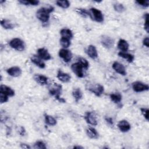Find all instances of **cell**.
Returning a JSON list of instances; mask_svg holds the SVG:
<instances>
[{"instance_id":"cell-1","label":"cell","mask_w":149,"mask_h":149,"mask_svg":"<svg viewBox=\"0 0 149 149\" xmlns=\"http://www.w3.org/2000/svg\"><path fill=\"white\" fill-rule=\"evenodd\" d=\"M54 8L49 6L48 7H42L36 12V17L42 23H47L49 20L50 13L54 11Z\"/></svg>"},{"instance_id":"cell-2","label":"cell","mask_w":149,"mask_h":149,"mask_svg":"<svg viewBox=\"0 0 149 149\" xmlns=\"http://www.w3.org/2000/svg\"><path fill=\"white\" fill-rule=\"evenodd\" d=\"M49 94L55 97V98L60 102L65 103L66 101L60 97L62 93V86L58 83H54L52 85L49 87Z\"/></svg>"},{"instance_id":"cell-3","label":"cell","mask_w":149,"mask_h":149,"mask_svg":"<svg viewBox=\"0 0 149 149\" xmlns=\"http://www.w3.org/2000/svg\"><path fill=\"white\" fill-rule=\"evenodd\" d=\"M9 44L10 47L18 51H23L25 49V44L24 41L19 38H14L12 39Z\"/></svg>"},{"instance_id":"cell-4","label":"cell","mask_w":149,"mask_h":149,"mask_svg":"<svg viewBox=\"0 0 149 149\" xmlns=\"http://www.w3.org/2000/svg\"><path fill=\"white\" fill-rule=\"evenodd\" d=\"M90 13L91 15V19L98 23H102L104 21V16L102 13L99 9L91 8L90 9Z\"/></svg>"},{"instance_id":"cell-5","label":"cell","mask_w":149,"mask_h":149,"mask_svg":"<svg viewBox=\"0 0 149 149\" xmlns=\"http://www.w3.org/2000/svg\"><path fill=\"white\" fill-rule=\"evenodd\" d=\"M84 118L87 123L93 126H96L97 125L96 115L94 112L93 111L86 112Z\"/></svg>"},{"instance_id":"cell-6","label":"cell","mask_w":149,"mask_h":149,"mask_svg":"<svg viewBox=\"0 0 149 149\" xmlns=\"http://www.w3.org/2000/svg\"><path fill=\"white\" fill-rule=\"evenodd\" d=\"M132 88L135 92L140 93L147 91L149 88V87L147 84H146L141 81H136L132 83Z\"/></svg>"},{"instance_id":"cell-7","label":"cell","mask_w":149,"mask_h":149,"mask_svg":"<svg viewBox=\"0 0 149 149\" xmlns=\"http://www.w3.org/2000/svg\"><path fill=\"white\" fill-rule=\"evenodd\" d=\"M71 69L73 71V72L78 77L80 78H81L84 76L83 73V68L82 66L77 62L76 63H73L71 65Z\"/></svg>"},{"instance_id":"cell-8","label":"cell","mask_w":149,"mask_h":149,"mask_svg":"<svg viewBox=\"0 0 149 149\" xmlns=\"http://www.w3.org/2000/svg\"><path fill=\"white\" fill-rule=\"evenodd\" d=\"M59 55L65 62H70L72 58V54L70 51L65 48H62L59 50Z\"/></svg>"},{"instance_id":"cell-9","label":"cell","mask_w":149,"mask_h":149,"mask_svg":"<svg viewBox=\"0 0 149 149\" xmlns=\"http://www.w3.org/2000/svg\"><path fill=\"white\" fill-rule=\"evenodd\" d=\"M101 42L102 45L106 48H111L114 44L113 40L108 36H102L101 38Z\"/></svg>"},{"instance_id":"cell-10","label":"cell","mask_w":149,"mask_h":149,"mask_svg":"<svg viewBox=\"0 0 149 149\" xmlns=\"http://www.w3.org/2000/svg\"><path fill=\"white\" fill-rule=\"evenodd\" d=\"M88 90L98 97H100L104 91V86L100 84H97L93 87H90Z\"/></svg>"},{"instance_id":"cell-11","label":"cell","mask_w":149,"mask_h":149,"mask_svg":"<svg viewBox=\"0 0 149 149\" xmlns=\"http://www.w3.org/2000/svg\"><path fill=\"white\" fill-rule=\"evenodd\" d=\"M112 66V68L115 70V71L118 73L123 76L126 75V71L125 68L122 64L118 62H114Z\"/></svg>"},{"instance_id":"cell-12","label":"cell","mask_w":149,"mask_h":149,"mask_svg":"<svg viewBox=\"0 0 149 149\" xmlns=\"http://www.w3.org/2000/svg\"><path fill=\"white\" fill-rule=\"evenodd\" d=\"M37 55L42 60L48 61L51 59V56L48 50L44 48H40L37 50Z\"/></svg>"},{"instance_id":"cell-13","label":"cell","mask_w":149,"mask_h":149,"mask_svg":"<svg viewBox=\"0 0 149 149\" xmlns=\"http://www.w3.org/2000/svg\"><path fill=\"white\" fill-rule=\"evenodd\" d=\"M7 73L12 77H18L22 74V69L18 66H13L6 70Z\"/></svg>"},{"instance_id":"cell-14","label":"cell","mask_w":149,"mask_h":149,"mask_svg":"<svg viewBox=\"0 0 149 149\" xmlns=\"http://www.w3.org/2000/svg\"><path fill=\"white\" fill-rule=\"evenodd\" d=\"M118 127L122 132H127L131 128L130 123L126 120H120L118 123Z\"/></svg>"},{"instance_id":"cell-15","label":"cell","mask_w":149,"mask_h":149,"mask_svg":"<svg viewBox=\"0 0 149 149\" xmlns=\"http://www.w3.org/2000/svg\"><path fill=\"white\" fill-rule=\"evenodd\" d=\"M34 80L41 86H44L48 84V79L47 76L40 74H36L34 76Z\"/></svg>"},{"instance_id":"cell-16","label":"cell","mask_w":149,"mask_h":149,"mask_svg":"<svg viewBox=\"0 0 149 149\" xmlns=\"http://www.w3.org/2000/svg\"><path fill=\"white\" fill-rule=\"evenodd\" d=\"M86 52L88 56L92 59H95L98 57V52L97 49L93 45H88Z\"/></svg>"},{"instance_id":"cell-17","label":"cell","mask_w":149,"mask_h":149,"mask_svg":"<svg viewBox=\"0 0 149 149\" xmlns=\"http://www.w3.org/2000/svg\"><path fill=\"white\" fill-rule=\"evenodd\" d=\"M0 93H2L9 97H13L15 94V91L12 88L3 84H1L0 86Z\"/></svg>"},{"instance_id":"cell-18","label":"cell","mask_w":149,"mask_h":149,"mask_svg":"<svg viewBox=\"0 0 149 149\" xmlns=\"http://www.w3.org/2000/svg\"><path fill=\"white\" fill-rule=\"evenodd\" d=\"M57 78L63 83H68L70 80V76L66 73L63 72L62 70H59L57 73Z\"/></svg>"},{"instance_id":"cell-19","label":"cell","mask_w":149,"mask_h":149,"mask_svg":"<svg viewBox=\"0 0 149 149\" xmlns=\"http://www.w3.org/2000/svg\"><path fill=\"white\" fill-rule=\"evenodd\" d=\"M42 60V59H41L38 55H34L31 58V61L33 63H34L40 68L44 69L45 67V63Z\"/></svg>"},{"instance_id":"cell-20","label":"cell","mask_w":149,"mask_h":149,"mask_svg":"<svg viewBox=\"0 0 149 149\" xmlns=\"http://www.w3.org/2000/svg\"><path fill=\"white\" fill-rule=\"evenodd\" d=\"M86 133L87 135L92 139H97L99 137L98 133L96 130L95 129H94L93 127H88L86 129Z\"/></svg>"},{"instance_id":"cell-21","label":"cell","mask_w":149,"mask_h":149,"mask_svg":"<svg viewBox=\"0 0 149 149\" xmlns=\"http://www.w3.org/2000/svg\"><path fill=\"white\" fill-rule=\"evenodd\" d=\"M129 45L128 42L123 40L120 39L118 43V48L121 52H126L129 49Z\"/></svg>"},{"instance_id":"cell-22","label":"cell","mask_w":149,"mask_h":149,"mask_svg":"<svg viewBox=\"0 0 149 149\" xmlns=\"http://www.w3.org/2000/svg\"><path fill=\"white\" fill-rule=\"evenodd\" d=\"M118 55L122 58H123V59H126L128 62L131 63L133 61L134 59V56L133 55L131 54H129L127 53L126 52H121L120 51L118 53Z\"/></svg>"},{"instance_id":"cell-23","label":"cell","mask_w":149,"mask_h":149,"mask_svg":"<svg viewBox=\"0 0 149 149\" xmlns=\"http://www.w3.org/2000/svg\"><path fill=\"white\" fill-rule=\"evenodd\" d=\"M60 34L62 36V37L66 38L69 40L73 37L72 31L69 29H62L60 31Z\"/></svg>"},{"instance_id":"cell-24","label":"cell","mask_w":149,"mask_h":149,"mask_svg":"<svg viewBox=\"0 0 149 149\" xmlns=\"http://www.w3.org/2000/svg\"><path fill=\"white\" fill-rule=\"evenodd\" d=\"M72 95L74 98L76 102H78L83 97V94L81 90L79 88H74L72 91Z\"/></svg>"},{"instance_id":"cell-25","label":"cell","mask_w":149,"mask_h":149,"mask_svg":"<svg viewBox=\"0 0 149 149\" xmlns=\"http://www.w3.org/2000/svg\"><path fill=\"white\" fill-rule=\"evenodd\" d=\"M1 26L5 29H12L15 27V25L9 20L2 19L1 20Z\"/></svg>"},{"instance_id":"cell-26","label":"cell","mask_w":149,"mask_h":149,"mask_svg":"<svg viewBox=\"0 0 149 149\" xmlns=\"http://www.w3.org/2000/svg\"><path fill=\"white\" fill-rule=\"evenodd\" d=\"M45 123L49 126H55L56 125V120L49 115H45Z\"/></svg>"},{"instance_id":"cell-27","label":"cell","mask_w":149,"mask_h":149,"mask_svg":"<svg viewBox=\"0 0 149 149\" xmlns=\"http://www.w3.org/2000/svg\"><path fill=\"white\" fill-rule=\"evenodd\" d=\"M110 98L111 101L114 103L118 104L122 100V95L119 93H113L110 94Z\"/></svg>"},{"instance_id":"cell-28","label":"cell","mask_w":149,"mask_h":149,"mask_svg":"<svg viewBox=\"0 0 149 149\" xmlns=\"http://www.w3.org/2000/svg\"><path fill=\"white\" fill-rule=\"evenodd\" d=\"M76 11L77 12V13L78 14H79L83 17H85V18L88 17H91V15H90V12H88L87 10H86L85 9L80 8V9H77Z\"/></svg>"},{"instance_id":"cell-29","label":"cell","mask_w":149,"mask_h":149,"mask_svg":"<svg viewBox=\"0 0 149 149\" xmlns=\"http://www.w3.org/2000/svg\"><path fill=\"white\" fill-rule=\"evenodd\" d=\"M56 3L58 6L64 9L68 8L70 6V2L67 0H64V1L59 0V1H57Z\"/></svg>"},{"instance_id":"cell-30","label":"cell","mask_w":149,"mask_h":149,"mask_svg":"<svg viewBox=\"0 0 149 149\" xmlns=\"http://www.w3.org/2000/svg\"><path fill=\"white\" fill-rule=\"evenodd\" d=\"M60 44L63 48H68L70 45V41L69 39H68V38H64V37H62L60 39Z\"/></svg>"},{"instance_id":"cell-31","label":"cell","mask_w":149,"mask_h":149,"mask_svg":"<svg viewBox=\"0 0 149 149\" xmlns=\"http://www.w3.org/2000/svg\"><path fill=\"white\" fill-rule=\"evenodd\" d=\"M78 62L82 66L83 69L87 70L89 67L88 62L84 58H79L78 59Z\"/></svg>"},{"instance_id":"cell-32","label":"cell","mask_w":149,"mask_h":149,"mask_svg":"<svg viewBox=\"0 0 149 149\" xmlns=\"http://www.w3.org/2000/svg\"><path fill=\"white\" fill-rule=\"evenodd\" d=\"M113 8L115 11L119 12V13H122L123 11H125V8L124 6L122 3H116L113 5Z\"/></svg>"},{"instance_id":"cell-33","label":"cell","mask_w":149,"mask_h":149,"mask_svg":"<svg viewBox=\"0 0 149 149\" xmlns=\"http://www.w3.org/2000/svg\"><path fill=\"white\" fill-rule=\"evenodd\" d=\"M34 147L35 148L39 149H45L47 148L45 144L42 141H37L34 144Z\"/></svg>"},{"instance_id":"cell-34","label":"cell","mask_w":149,"mask_h":149,"mask_svg":"<svg viewBox=\"0 0 149 149\" xmlns=\"http://www.w3.org/2000/svg\"><path fill=\"white\" fill-rule=\"evenodd\" d=\"M145 18V22H144V29L148 33L149 30V21H148V14L147 13L144 15Z\"/></svg>"},{"instance_id":"cell-35","label":"cell","mask_w":149,"mask_h":149,"mask_svg":"<svg viewBox=\"0 0 149 149\" xmlns=\"http://www.w3.org/2000/svg\"><path fill=\"white\" fill-rule=\"evenodd\" d=\"M140 111L142 115L145 118V119L147 120H148V112H149L148 109L145 108H140Z\"/></svg>"},{"instance_id":"cell-36","label":"cell","mask_w":149,"mask_h":149,"mask_svg":"<svg viewBox=\"0 0 149 149\" xmlns=\"http://www.w3.org/2000/svg\"><path fill=\"white\" fill-rule=\"evenodd\" d=\"M136 3L138 5L142 6L143 7H148L149 5V1L148 0H141V1H136Z\"/></svg>"},{"instance_id":"cell-37","label":"cell","mask_w":149,"mask_h":149,"mask_svg":"<svg viewBox=\"0 0 149 149\" xmlns=\"http://www.w3.org/2000/svg\"><path fill=\"white\" fill-rule=\"evenodd\" d=\"M8 101V96L2 93H0V102L1 104L6 102Z\"/></svg>"},{"instance_id":"cell-38","label":"cell","mask_w":149,"mask_h":149,"mask_svg":"<svg viewBox=\"0 0 149 149\" xmlns=\"http://www.w3.org/2000/svg\"><path fill=\"white\" fill-rule=\"evenodd\" d=\"M143 44L147 47H149V38L148 37H147L143 39Z\"/></svg>"},{"instance_id":"cell-39","label":"cell","mask_w":149,"mask_h":149,"mask_svg":"<svg viewBox=\"0 0 149 149\" xmlns=\"http://www.w3.org/2000/svg\"><path fill=\"white\" fill-rule=\"evenodd\" d=\"M29 5H37L39 3V1H37V0H29Z\"/></svg>"},{"instance_id":"cell-40","label":"cell","mask_w":149,"mask_h":149,"mask_svg":"<svg viewBox=\"0 0 149 149\" xmlns=\"http://www.w3.org/2000/svg\"><path fill=\"white\" fill-rule=\"evenodd\" d=\"M19 134L21 135V136H24V134H25V132H26V131H25V129H24V128L23 127V126H21L20 127V129H19Z\"/></svg>"},{"instance_id":"cell-41","label":"cell","mask_w":149,"mask_h":149,"mask_svg":"<svg viewBox=\"0 0 149 149\" xmlns=\"http://www.w3.org/2000/svg\"><path fill=\"white\" fill-rule=\"evenodd\" d=\"M105 120L111 125H112L113 124V122L112 118H105Z\"/></svg>"},{"instance_id":"cell-42","label":"cell","mask_w":149,"mask_h":149,"mask_svg":"<svg viewBox=\"0 0 149 149\" xmlns=\"http://www.w3.org/2000/svg\"><path fill=\"white\" fill-rule=\"evenodd\" d=\"M19 2L23 4V5H29V0L28 1H23V0H21V1H19Z\"/></svg>"},{"instance_id":"cell-43","label":"cell","mask_w":149,"mask_h":149,"mask_svg":"<svg viewBox=\"0 0 149 149\" xmlns=\"http://www.w3.org/2000/svg\"><path fill=\"white\" fill-rule=\"evenodd\" d=\"M20 147L23 148H30V147L28 144H24V143H21Z\"/></svg>"},{"instance_id":"cell-44","label":"cell","mask_w":149,"mask_h":149,"mask_svg":"<svg viewBox=\"0 0 149 149\" xmlns=\"http://www.w3.org/2000/svg\"><path fill=\"white\" fill-rule=\"evenodd\" d=\"M73 148H83V147H81V146H74L73 147Z\"/></svg>"}]
</instances>
